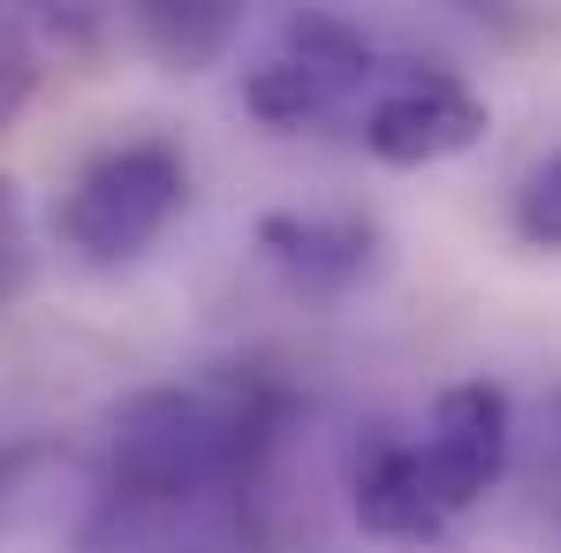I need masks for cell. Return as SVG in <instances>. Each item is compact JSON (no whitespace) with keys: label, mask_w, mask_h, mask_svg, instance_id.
I'll return each mask as SVG.
<instances>
[{"label":"cell","mask_w":561,"mask_h":553,"mask_svg":"<svg viewBox=\"0 0 561 553\" xmlns=\"http://www.w3.org/2000/svg\"><path fill=\"white\" fill-rule=\"evenodd\" d=\"M485 137V99L440 61H387L379 92L357 114V145L387 168H433Z\"/></svg>","instance_id":"277c9868"},{"label":"cell","mask_w":561,"mask_h":553,"mask_svg":"<svg viewBox=\"0 0 561 553\" xmlns=\"http://www.w3.org/2000/svg\"><path fill=\"white\" fill-rule=\"evenodd\" d=\"M236 8L228 0H197V8H175V0H145L137 8V31H145V46L168 61V69H205L228 38H236Z\"/></svg>","instance_id":"ba28073f"},{"label":"cell","mask_w":561,"mask_h":553,"mask_svg":"<svg viewBox=\"0 0 561 553\" xmlns=\"http://www.w3.org/2000/svg\"><path fill=\"white\" fill-rule=\"evenodd\" d=\"M508 220L531 251H561V152L531 160L516 175V197H508Z\"/></svg>","instance_id":"9c48e42d"},{"label":"cell","mask_w":561,"mask_h":553,"mask_svg":"<svg viewBox=\"0 0 561 553\" xmlns=\"http://www.w3.org/2000/svg\"><path fill=\"white\" fill-rule=\"evenodd\" d=\"M288 394L266 371H197L137 387L106 417V516L213 508L274 456Z\"/></svg>","instance_id":"6da1fadb"},{"label":"cell","mask_w":561,"mask_h":553,"mask_svg":"<svg viewBox=\"0 0 561 553\" xmlns=\"http://www.w3.org/2000/svg\"><path fill=\"white\" fill-rule=\"evenodd\" d=\"M183 205H190L183 145H168V137H122V145L92 152L69 175L61 205H54V228H61V243L84 266L106 274V266H137L175 228Z\"/></svg>","instance_id":"7a4b0ae2"},{"label":"cell","mask_w":561,"mask_h":553,"mask_svg":"<svg viewBox=\"0 0 561 553\" xmlns=\"http://www.w3.org/2000/svg\"><path fill=\"white\" fill-rule=\"evenodd\" d=\"M387 77V54L342 15H288L274 46L243 77V114L266 129H327L357 122Z\"/></svg>","instance_id":"3957f363"},{"label":"cell","mask_w":561,"mask_h":553,"mask_svg":"<svg viewBox=\"0 0 561 553\" xmlns=\"http://www.w3.org/2000/svg\"><path fill=\"white\" fill-rule=\"evenodd\" d=\"M31 280V228H23V205H15V183L0 175V303H15Z\"/></svg>","instance_id":"8fae6325"},{"label":"cell","mask_w":561,"mask_h":553,"mask_svg":"<svg viewBox=\"0 0 561 553\" xmlns=\"http://www.w3.org/2000/svg\"><path fill=\"white\" fill-rule=\"evenodd\" d=\"M350 508L373 539H440L448 516L433 508L425 462H417V433L394 425H365L350 448Z\"/></svg>","instance_id":"8992f818"},{"label":"cell","mask_w":561,"mask_h":553,"mask_svg":"<svg viewBox=\"0 0 561 553\" xmlns=\"http://www.w3.org/2000/svg\"><path fill=\"white\" fill-rule=\"evenodd\" d=\"M417 462L433 485V508L456 523L463 508H478L501 470H508V394L493 379H456L433 394L425 425H417Z\"/></svg>","instance_id":"5b68a950"},{"label":"cell","mask_w":561,"mask_h":553,"mask_svg":"<svg viewBox=\"0 0 561 553\" xmlns=\"http://www.w3.org/2000/svg\"><path fill=\"white\" fill-rule=\"evenodd\" d=\"M539 425H547V485H554V523H561V387L547 394Z\"/></svg>","instance_id":"7c38bea8"},{"label":"cell","mask_w":561,"mask_h":553,"mask_svg":"<svg viewBox=\"0 0 561 553\" xmlns=\"http://www.w3.org/2000/svg\"><path fill=\"white\" fill-rule=\"evenodd\" d=\"M31 92H38V38L23 15L0 8V129L31 106Z\"/></svg>","instance_id":"30bf717a"},{"label":"cell","mask_w":561,"mask_h":553,"mask_svg":"<svg viewBox=\"0 0 561 553\" xmlns=\"http://www.w3.org/2000/svg\"><path fill=\"white\" fill-rule=\"evenodd\" d=\"M259 258L296 296H350L379 266V235L350 212H266L259 220Z\"/></svg>","instance_id":"52a82bcc"}]
</instances>
